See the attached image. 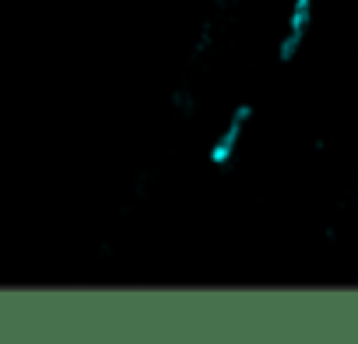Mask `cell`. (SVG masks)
Segmentation results:
<instances>
[{"instance_id": "obj_2", "label": "cell", "mask_w": 358, "mask_h": 344, "mask_svg": "<svg viewBox=\"0 0 358 344\" xmlns=\"http://www.w3.org/2000/svg\"><path fill=\"white\" fill-rule=\"evenodd\" d=\"M313 11H316V0H292L285 36L278 39V60H281V64H292V60L302 53L306 36H309V29H313Z\"/></svg>"}, {"instance_id": "obj_1", "label": "cell", "mask_w": 358, "mask_h": 344, "mask_svg": "<svg viewBox=\"0 0 358 344\" xmlns=\"http://www.w3.org/2000/svg\"><path fill=\"white\" fill-rule=\"evenodd\" d=\"M250 120H253V106H250V102H239V106L229 113L225 127L218 130V137H215V144H211V151H208V162H211V165H229V162L236 158V151H239V144H243V137H246Z\"/></svg>"}]
</instances>
